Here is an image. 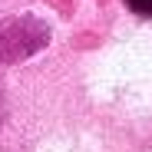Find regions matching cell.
Masks as SVG:
<instances>
[{
    "label": "cell",
    "mask_w": 152,
    "mask_h": 152,
    "mask_svg": "<svg viewBox=\"0 0 152 152\" xmlns=\"http://www.w3.org/2000/svg\"><path fill=\"white\" fill-rule=\"evenodd\" d=\"M136 13H142V17H152V0H126Z\"/></svg>",
    "instance_id": "cell-1"
}]
</instances>
